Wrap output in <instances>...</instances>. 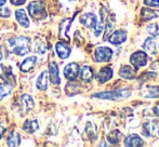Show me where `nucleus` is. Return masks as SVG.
Segmentation results:
<instances>
[{"instance_id": "a211bd4d", "label": "nucleus", "mask_w": 159, "mask_h": 147, "mask_svg": "<svg viewBox=\"0 0 159 147\" xmlns=\"http://www.w3.org/2000/svg\"><path fill=\"white\" fill-rule=\"evenodd\" d=\"M119 75L121 76L122 78H125V79H129V80L134 79L136 75V69L130 65H125L120 68Z\"/></svg>"}, {"instance_id": "f3484780", "label": "nucleus", "mask_w": 159, "mask_h": 147, "mask_svg": "<svg viewBox=\"0 0 159 147\" xmlns=\"http://www.w3.org/2000/svg\"><path fill=\"white\" fill-rule=\"evenodd\" d=\"M125 146H130V147H138V146H143L144 142L141 139L139 135L131 134L129 136H127L125 139Z\"/></svg>"}, {"instance_id": "0eeeda50", "label": "nucleus", "mask_w": 159, "mask_h": 147, "mask_svg": "<svg viewBox=\"0 0 159 147\" xmlns=\"http://www.w3.org/2000/svg\"><path fill=\"white\" fill-rule=\"evenodd\" d=\"M80 72V67L77 63H69L64 68V76L69 81H75Z\"/></svg>"}, {"instance_id": "f257e3e1", "label": "nucleus", "mask_w": 159, "mask_h": 147, "mask_svg": "<svg viewBox=\"0 0 159 147\" xmlns=\"http://www.w3.org/2000/svg\"><path fill=\"white\" fill-rule=\"evenodd\" d=\"M8 51L10 53L19 55V56H25L30 52V39L28 37H16L10 38L8 40Z\"/></svg>"}, {"instance_id": "1a4fd4ad", "label": "nucleus", "mask_w": 159, "mask_h": 147, "mask_svg": "<svg viewBox=\"0 0 159 147\" xmlns=\"http://www.w3.org/2000/svg\"><path fill=\"white\" fill-rule=\"evenodd\" d=\"M127 32L126 30H115L111 36L108 37V41L111 42V44H121L122 42H125L127 40Z\"/></svg>"}, {"instance_id": "473e14b6", "label": "nucleus", "mask_w": 159, "mask_h": 147, "mask_svg": "<svg viewBox=\"0 0 159 147\" xmlns=\"http://www.w3.org/2000/svg\"><path fill=\"white\" fill-rule=\"evenodd\" d=\"M10 1L13 6H23L26 2V0H10Z\"/></svg>"}, {"instance_id": "6ab92c4d", "label": "nucleus", "mask_w": 159, "mask_h": 147, "mask_svg": "<svg viewBox=\"0 0 159 147\" xmlns=\"http://www.w3.org/2000/svg\"><path fill=\"white\" fill-rule=\"evenodd\" d=\"M141 16H142V19L144 21H151L153 19L159 17V11L148 9V8H143L141 10Z\"/></svg>"}, {"instance_id": "aec40b11", "label": "nucleus", "mask_w": 159, "mask_h": 147, "mask_svg": "<svg viewBox=\"0 0 159 147\" xmlns=\"http://www.w3.org/2000/svg\"><path fill=\"white\" fill-rule=\"evenodd\" d=\"M79 73H80V78H81V80L84 82L92 81L93 77H94V75H93V69L88 65L84 66L81 72H79Z\"/></svg>"}, {"instance_id": "9b49d317", "label": "nucleus", "mask_w": 159, "mask_h": 147, "mask_svg": "<svg viewBox=\"0 0 159 147\" xmlns=\"http://www.w3.org/2000/svg\"><path fill=\"white\" fill-rule=\"evenodd\" d=\"M55 50H57V55H59V57L62 60H66L67 57L70 55V52H71L70 47L63 41H59L55 44Z\"/></svg>"}, {"instance_id": "c85d7f7f", "label": "nucleus", "mask_w": 159, "mask_h": 147, "mask_svg": "<svg viewBox=\"0 0 159 147\" xmlns=\"http://www.w3.org/2000/svg\"><path fill=\"white\" fill-rule=\"evenodd\" d=\"M147 32H148V34L151 35L153 38H156L159 35V26H158V24L153 23V24H151V25H148V26H147Z\"/></svg>"}, {"instance_id": "2eb2a0df", "label": "nucleus", "mask_w": 159, "mask_h": 147, "mask_svg": "<svg viewBox=\"0 0 159 147\" xmlns=\"http://www.w3.org/2000/svg\"><path fill=\"white\" fill-rule=\"evenodd\" d=\"M36 64H37V57L30 56L22 62L21 66H20V69H21V72H23V73H27L35 67Z\"/></svg>"}, {"instance_id": "9d476101", "label": "nucleus", "mask_w": 159, "mask_h": 147, "mask_svg": "<svg viewBox=\"0 0 159 147\" xmlns=\"http://www.w3.org/2000/svg\"><path fill=\"white\" fill-rule=\"evenodd\" d=\"M49 77H50V81L52 84H60L61 83V78H60L59 67L55 62H51L49 64Z\"/></svg>"}, {"instance_id": "c9c22d12", "label": "nucleus", "mask_w": 159, "mask_h": 147, "mask_svg": "<svg viewBox=\"0 0 159 147\" xmlns=\"http://www.w3.org/2000/svg\"><path fill=\"white\" fill-rule=\"evenodd\" d=\"M7 0H0V7H3L4 4H6Z\"/></svg>"}, {"instance_id": "6e6552de", "label": "nucleus", "mask_w": 159, "mask_h": 147, "mask_svg": "<svg viewBox=\"0 0 159 147\" xmlns=\"http://www.w3.org/2000/svg\"><path fill=\"white\" fill-rule=\"evenodd\" d=\"M0 78L6 83L11 84L12 87L15 86V77L12 73V69L6 65H0Z\"/></svg>"}, {"instance_id": "e433bc0d", "label": "nucleus", "mask_w": 159, "mask_h": 147, "mask_svg": "<svg viewBox=\"0 0 159 147\" xmlns=\"http://www.w3.org/2000/svg\"><path fill=\"white\" fill-rule=\"evenodd\" d=\"M2 57H3V53H2V49H1V47H0V61L2 60Z\"/></svg>"}, {"instance_id": "bb28decb", "label": "nucleus", "mask_w": 159, "mask_h": 147, "mask_svg": "<svg viewBox=\"0 0 159 147\" xmlns=\"http://www.w3.org/2000/svg\"><path fill=\"white\" fill-rule=\"evenodd\" d=\"M154 130H155V126L151 122H146V123L143 124V134L145 136H152L154 134Z\"/></svg>"}, {"instance_id": "a878e982", "label": "nucleus", "mask_w": 159, "mask_h": 147, "mask_svg": "<svg viewBox=\"0 0 159 147\" xmlns=\"http://www.w3.org/2000/svg\"><path fill=\"white\" fill-rule=\"evenodd\" d=\"M12 90V86L9 83H2L0 84V101L3 100L7 95H9Z\"/></svg>"}, {"instance_id": "72a5a7b5", "label": "nucleus", "mask_w": 159, "mask_h": 147, "mask_svg": "<svg viewBox=\"0 0 159 147\" xmlns=\"http://www.w3.org/2000/svg\"><path fill=\"white\" fill-rule=\"evenodd\" d=\"M4 132H6V127L3 126V124L0 123V140L2 139V136H3Z\"/></svg>"}, {"instance_id": "4be33fe9", "label": "nucleus", "mask_w": 159, "mask_h": 147, "mask_svg": "<svg viewBox=\"0 0 159 147\" xmlns=\"http://www.w3.org/2000/svg\"><path fill=\"white\" fill-rule=\"evenodd\" d=\"M143 49L146 52L151 53V54H156L157 49H156V42L155 40H153V38H146L143 43Z\"/></svg>"}, {"instance_id": "20e7f679", "label": "nucleus", "mask_w": 159, "mask_h": 147, "mask_svg": "<svg viewBox=\"0 0 159 147\" xmlns=\"http://www.w3.org/2000/svg\"><path fill=\"white\" fill-rule=\"evenodd\" d=\"M147 61H148L147 54L145 52H143V51H136L130 57V62H131V64L134 66L135 69L144 67L147 64Z\"/></svg>"}, {"instance_id": "7c9ffc66", "label": "nucleus", "mask_w": 159, "mask_h": 147, "mask_svg": "<svg viewBox=\"0 0 159 147\" xmlns=\"http://www.w3.org/2000/svg\"><path fill=\"white\" fill-rule=\"evenodd\" d=\"M144 4L147 7L157 8V7H159V0H144Z\"/></svg>"}, {"instance_id": "4468645a", "label": "nucleus", "mask_w": 159, "mask_h": 147, "mask_svg": "<svg viewBox=\"0 0 159 147\" xmlns=\"http://www.w3.org/2000/svg\"><path fill=\"white\" fill-rule=\"evenodd\" d=\"M15 17H16V21L22 27L27 28L30 26V19H28L26 12L23 9H19V10L15 11Z\"/></svg>"}, {"instance_id": "2f4dec72", "label": "nucleus", "mask_w": 159, "mask_h": 147, "mask_svg": "<svg viewBox=\"0 0 159 147\" xmlns=\"http://www.w3.org/2000/svg\"><path fill=\"white\" fill-rule=\"evenodd\" d=\"M11 15V11L8 8L0 7V17H9Z\"/></svg>"}, {"instance_id": "412c9836", "label": "nucleus", "mask_w": 159, "mask_h": 147, "mask_svg": "<svg viewBox=\"0 0 159 147\" xmlns=\"http://www.w3.org/2000/svg\"><path fill=\"white\" fill-rule=\"evenodd\" d=\"M39 129V124H38V121L36 119L33 120H26L23 124V130L27 133H35L36 131Z\"/></svg>"}, {"instance_id": "5701e85b", "label": "nucleus", "mask_w": 159, "mask_h": 147, "mask_svg": "<svg viewBox=\"0 0 159 147\" xmlns=\"http://www.w3.org/2000/svg\"><path fill=\"white\" fill-rule=\"evenodd\" d=\"M20 143H21V135H20V133H17L16 131H12V133L8 137L7 145L11 147H15V146H19Z\"/></svg>"}, {"instance_id": "39448f33", "label": "nucleus", "mask_w": 159, "mask_h": 147, "mask_svg": "<svg viewBox=\"0 0 159 147\" xmlns=\"http://www.w3.org/2000/svg\"><path fill=\"white\" fill-rule=\"evenodd\" d=\"M111 55H113V50L108 47H98L95 49L94 57L95 61L98 63L108 62L111 59Z\"/></svg>"}, {"instance_id": "dca6fc26", "label": "nucleus", "mask_w": 159, "mask_h": 147, "mask_svg": "<svg viewBox=\"0 0 159 147\" xmlns=\"http://www.w3.org/2000/svg\"><path fill=\"white\" fill-rule=\"evenodd\" d=\"M100 14H101V20H100V22L98 21V24H96V26L94 28V35L96 37L100 36V35L103 33V30H104V28H105V17H106V14H107L106 9H105V8L101 9Z\"/></svg>"}, {"instance_id": "cd10ccee", "label": "nucleus", "mask_w": 159, "mask_h": 147, "mask_svg": "<svg viewBox=\"0 0 159 147\" xmlns=\"http://www.w3.org/2000/svg\"><path fill=\"white\" fill-rule=\"evenodd\" d=\"M105 24H106V27H105L104 29H106V34H105V37H106L107 34L113 30L114 25H115V14H111V16H108L107 22H105Z\"/></svg>"}, {"instance_id": "f704fd0d", "label": "nucleus", "mask_w": 159, "mask_h": 147, "mask_svg": "<svg viewBox=\"0 0 159 147\" xmlns=\"http://www.w3.org/2000/svg\"><path fill=\"white\" fill-rule=\"evenodd\" d=\"M153 113L155 114L157 117H159V104H158V105H156L155 107L153 108Z\"/></svg>"}, {"instance_id": "ddd939ff", "label": "nucleus", "mask_w": 159, "mask_h": 147, "mask_svg": "<svg viewBox=\"0 0 159 147\" xmlns=\"http://www.w3.org/2000/svg\"><path fill=\"white\" fill-rule=\"evenodd\" d=\"M48 81H49V73L48 72H42L38 76L37 81H36V87L38 90L40 91H46L48 89Z\"/></svg>"}, {"instance_id": "7ed1b4c3", "label": "nucleus", "mask_w": 159, "mask_h": 147, "mask_svg": "<svg viewBox=\"0 0 159 147\" xmlns=\"http://www.w3.org/2000/svg\"><path fill=\"white\" fill-rule=\"evenodd\" d=\"M27 10L30 15L36 21H42L47 17L46 6L42 1H33L28 4Z\"/></svg>"}, {"instance_id": "c756f323", "label": "nucleus", "mask_w": 159, "mask_h": 147, "mask_svg": "<svg viewBox=\"0 0 159 147\" xmlns=\"http://www.w3.org/2000/svg\"><path fill=\"white\" fill-rule=\"evenodd\" d=\"M149 90L148 91V94H146L145 96L146 97H149V99H152V97H159V87H149Z\"/></svg>"}, {"instance_id": "b1692460", "label": "nucleus", "mask_w": 159, "mask_h": 147, "mask_svg": "<svg viewBox=\"0 0 159 147\" xmlns=\"http://www.w3.org/2000/svg\"><path fill=\"white\" fill-rule=\"evenodd\" d=\"M21 101H22V104H23L24 108H25V110L27 111V113L32 110L34 108V106H35V102H34L33 97L30 96V95H28V94L22 95Z\"/></svg>"}, {"instance_id": "f8f14e48", "label": "nucleus", "mask_w": 159, "mask_h": 147, "mask_svg": "<svg viewBox=\"0 0 159 147\" xmlns=\"http://www.w3.org/2000/svg\"><path fill=\"white\" fill-rule=\"evenodd\" d=\"M111 77H113V69L111 67H103L98 73L96 79L100 83H105L106 81L111 80Z\"/></svg>"}, {"instance_id": "423d86ee", "label": "nucleus", "mask_w": 159, "mask_h": 147, "mask_svg": "<svg viewBox=\"0 0 159 147\" xmlns=\"http://www.w3.org/2000/svg\"><path fill=\"white\" fill-rule=\"evenodd\" d=\"M80 23L87 27L88 29H94L96 24H98V17L94 13L92 12H88V13H84L80 16L79 19Z\"/></svg>"}, {"instance_id": "f03ea898", "label": "nucleus", "mask_w": 159, "mask_h": 147, "mask_svg": "<svg viewBox=\"0 0 159 147\" xmlns=\"http://www.w3.org/2000/svg\"><path fill=\"white\" fill-rule=\"evenodd\" d=\"M131 95L130 89H121V90H113V91H104L92 94L93 97L102 100H122L127 99Z\"/></svg>"}, {"instance_id": "393cba45", "label": "nucleus", "mask_w": 159, "mask_h": 147, "mask_svg": "<svg viewBox=\"0 0 159 147\" xmlns=\"http://www.w3.org/2000/svg\"><path fill=\"white\" fill-rule=\"evenodd\" d=\"M120 136H121V132H120L119 130H114V131H111V133L107 134V140H108V142L111 144L115 145V144L118 143Z\"/></svg>"}]
</instances>
